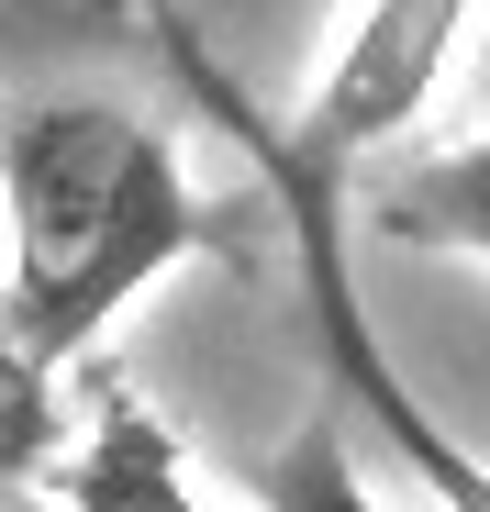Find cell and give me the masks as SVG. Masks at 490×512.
<instances>
[{
	"instance_id": "obj_3",
	"label": "cell",
	"mask_w": 490,
	"mask_h": 512,
	"mask_svg": "<svg viewBox=\"0 0 490 512\" xmlns=\"http://www.w3.org/2000/svg\"><path fill=\"white\" fill-rule=\"evenodd\" d=\"M468 12L479 0H368V12L346 23V45L323 56V78L301 90V112L279 123L290 156H312L323 179H357L368 156H390V134L435 101Z\"/></svg>"
},
{
	"instance_id": "obj_4",
	"label": "cell",
	"mask_w": 490,
	"mask_h": 512,
	"mask_svg": "<svg viewBox=\"0 0 490 512\" xmlns=\"http://www.w3.org/2000/svg\"><path fill=\"white\" fill-rule=\"evenodd\" d=\"M45 490H56V512H212L201 479H190V446L134 390H101L90 401V423L67 435V457H56Z\"/></svg>"
},
{
	"instance_id": "obj_9",
	"label": "cell",
	"mask_w": 490,
	"mask_h": 512,
	"mask_svg": "<svg viewBox=\"0 0 490 512\" xmlns=\"http://www.w3.org/2000/svg\"><path fill=\"white\" fill-rule=\"evenodd\" d=\"M0 512H23V501H0Z\"/></svg>"
},
{
	"instance_id": "obj_2",
	"label": "cell",
	"mask_w": 490,
	"mask_h": 512,
	"mask_svg": "<svg viewBox=\"0 0 490 512\" xmlns=\"http://www.w3.org/2000/svg\"><path fill=\"white\" fill-rule=\"evenodd\" d=\"M156 34H168V67L190 78V101L212 112V123H234V145L257 156V179H268V201H279V223H290V256H301V323H312V357H323V390H335V412H357L368 435L401 457V479H424L435 490V512H490V457L457 435V423L401 379V357L379 346V323H368V301H357V279H346V179H323L312 156H290V134L234 90V78L201 56V34L156 0Z\"/></svg>"
},
{
	"instance_id": "obj_7",
	"label": "cell",
	"mask_w": 490,
	"mask_h": 512,
	"mask_svg": "<svg viewBox=\"0 0 490 512\" xmlns=\"http://www.w3.org/2000/svg\"><path fill=\"white\" fill-rule=\"evenodd\" d=\"M257 501L268 512H379V490H368V468L346 446V412H312L301 435L257 468Z\"/></svg>"
},
{
	"instance_id": "obj_6",
	"label": "cell",
	"mask_w": 490,
	"mask_h": 512,
	"mask_svg": "<svg viewBox=\"0 0 490 512\" xmlns=\"http://www.w3.org/2000/svg\"><path fill=\"white\" fill-rule=\"evenodd\" d=\"M67 368H45L12 323H0V501H23L34 479H56V457H67V390H56Z\"/></svg>"
},
{
	"instance_id": "obj_1",
	"label": "cell",
	"mask_w": 490,
	"mask_h": 512,
	"mask_svg": "<svg viewBox=\"0 0 490 512\" xmlns=\"http://www.w3.org/2000/svg\"><path fill=\"white\" fill-rule=\"evenodd\" d=\"M212 245L179 145L123 101H23L0 123V323L45 368H78L168 268Z\"/></svg>"
},
{
	"instance_id": "obj_5",
	"label": "cell",
	"mask_w": 490,
	"mask_h": 512,
	"mask_svg": "<svg viewBox=\"0 0 490 512\" xmlns=\"http://www.w3.org/2000/svg\"><path fill=\"white\" fill-rule=\"evenodd\" d=\"M357 212H368L379 245L479 256V268H490V134L435 145V156H368L357 167Z\"/></svg>"
},
{
	"instance_id": "obj_8",
	"label": "cell",
	"mask_w": 490,
	"mask_h": 512,
	"mask_svg": "<svg viewBox=\"0 0 490 512\" xmlns=\"http://www.w3.org/2000/svg\"><path fill=\"white\" fill-rule=\"evenodd\" d=\"M0 301H12V268H0Z\"/></svg>"
}]
</instances>
